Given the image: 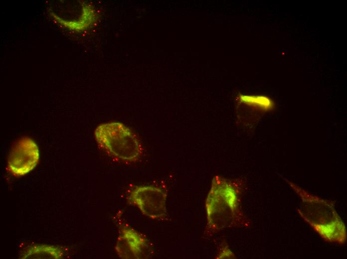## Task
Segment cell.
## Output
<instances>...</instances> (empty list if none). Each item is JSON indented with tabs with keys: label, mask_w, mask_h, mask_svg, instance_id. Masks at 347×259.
<instances>
[{
	"label": "cell",
	"mask_w": 347,
	"mask_h": 259,
	"mask_svg": "<svg viewBox=\"0 0 347 259\" xmlns=\"http://www.w3.org/2000/svg\"><path fill=\"white\" fill-rule=\"evenodd\" d=\"M286 180L300 199L297 212L304 221L325 241L344 244L347 238L345 225L333 204Z\"/></svg>",
	"instance_id": "6da1fadb"
},
{
	"label": "cell",
	"mask_w": 347,
	"mask_h": 259,
	"mask_svg": "<svg viewBox=\"0 0 347 259\" xmlns=\"http://www.w3.org/2000/svg\"><path fill=\"white\" fill-rule=\"evenodd\" d=\"M94 135L102 148L121 160L134 161L142 154L143 148L138 138L122 123L111 122L100 125Z\"/></svg>",
	"instance_id": "7a4b0ae2"
},
{
	"label": "cell",
	"mask_w": 347,
	"mask_h": 259,
	"mask_svg": "<svg viewBox=\"0 0 347 259\" xmlns=\"http://www.w3.org/2000/svg\"><path fill=\"white\" fill-rule=\"evenodd\" d=\"M39 158V149L36 143L28 137H23L18 139L12 146L7 167L12 175L23 176L36 166Z\"/></svg>",
	"instance_id": "3957f363"
},
{
	"label": "cell",
	"mask_w": 347,
	"mask_h": 259,
	"mask_svg": "<svg viewBox=\"0 0 347 259\" xmlns=\"http://www.w3.org/2000/svg\"><path fill=\"white\" fill-rule=\"evenodd\" d=\"M128 199L150 218L159 219L166 214V194L157 187L151 185L137 187L132 190Z\"/></svg>",
	"instance_id": "277c9868"
},
{
	"label": "cell",
	"mask_w": 347,
	"mask_h": 259,
	"mask_svg": "<svg viewBox=\"0 0 347 259\" xmlns=\"http://www.w3.org/2000/svg\"><path fill=\"white\" fill-rule=\"evenodd\" d=\"M147 240L137 231L129 228L121 231L115 247L118 256L121 259H140L147 247Z\"/></svg>",
	"instance_id": "5b68a950"
},
{
	"label": "cell",
	"mask_w": 347,
	"mask_h": 259,
	"mask_svg": "<svg viewBox=\"0 0 347 259\" xmlns=\"http://www.w3.org/2000/svg\"><path fill=\"white\" fill-rule=\"evenodd\" d=\"M63 256L61 250L58 247L46 245H36L27 249L22 259H61Z\"/></svg>",
	"instance_id": "8992f818"
},
{
	"label": "cell",
	"mask_w": 347,
	"mask_h": 259,
	"mask_svg": "<svg viewBox=\"0 0 347 259\" xmlns=\"http://www.w3.org/2000/svg\"><path fill=\"white\" fill-rule=\"evenodd\" d=\"M53 16L56 19L61 20V21L58 22L65 26L71 29L80 30L85 29L90 24L94 18V14L93 9L90 5H86L83 6V13L78 21L68 22L64 21L54 14H53Z\"/></svg>",
	"instance_id": "52a82bcc"
},
{
	"label": "cell",
	"mask_w": 347,
	"mask_h": 259,
	"mask_svg": "<svg viewBox=\"0 0 347 259\" xmlns=\"http://www.w3.org/2000/svg\"><path fill=\"white\" fill-rule=\"evenodd\" d=\"M241 101L253 106L259 107L264 110H269L273 107V102L269 98L261 96H241Z\"/></svg>",
	"instance_id": "ba28073f"
}]
</instances>
